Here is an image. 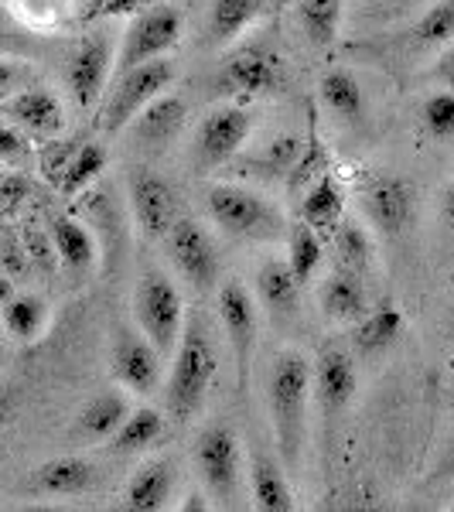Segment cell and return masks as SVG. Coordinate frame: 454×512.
I'll return each instance as SVG.
<instances>
[{"mask_svg": "<svg viewBox=\"0 0 454 512\" xmlns=\"http://www.w3.org/2000/svg\"><path fill=\"white\" fill-rule=\"evenodd\" d=\"M14 297V284H11V277H4L0 274V308H4L7 301Z\"/></svg>", "mask_w": 454, "mask_h": 512, "instance_id": "ee69618b", "label": "cell"}, {"mask_svg": "<svg viewBox=\"0 0 454 512\" xmlns=\"http://www.w3.org/2000/svg\"><path fill=\"white\" fill-rule=\"evenodd\" d=\"M297 158H301V144H297L294 137H280L267 147V164H270V171H277V175L294 171Z\"/></svg>", "mask_w": 454, "mask_h": 512, "instance_id": "f35d334b", "label": "cell"}, {"mask_svg": "<svg viewBox=\"0 0 454 512\" xmlns=\"http://www.w3.org/2000/svg\"><path fill=\"white\" fill-rule=\"evenodd\" d=\"M185 318V301H181L175 280L161 270H147L134 287V325L151 338V345L164 359H171L175 352Z\"/></svg>", "mask_w": 454, "mask_h": 512, "instance_id": "277c9868", "label": "cell"}, {"mask_svg": "<svg viewBox=\"0 0 454 512\" xmlns=\"http://www.w3.org/2000/svg\"><path fill=\"white\" fill-rule=\"evenodd\" d=\"M168 256L178 267V274L195 287V291H212L219 280V253L212 243L209 229L192 216H178L175 226L164 236Z\"/></svg>", "mask_w": 454, "mask_h": 512, "instance_id": "30bf717a", "label": "cell"}, {"mask_svg": "<svg viewBox=\"0 0 454 512\" xmlns=\"http://www.w3.org/2000/svg\"><path fill=\"white\" fill-rule=\"evenodd\" d=\"M219 373V352L212 345L209 332H205L202 318H185L181 338L171 352V373L168 390H164V403L168 414L175 420H192L209 400V390Z\"/></svg>", "mask_w": 454, "mask_h": 512, "instance_id": "7a4b0ae2", "label": "cell"}, {"mask_svg": "<svg viewBox=\"0 0 454 512\" xmlns=\"http://www.w3.org/2000/svg\"><path fill=\"white\" fill-rule=\"evenodd\" d=\"M127 195H130V212H134L140 233L147 239L168 236V229L175 226V219H178L175 188H171L158 171L137 168L127 181Z\"/></svg>", "mask_w": 454, "mask_h": 512, "instance_id": "4fadbf2b", "label": "cell"}, {"mask_svg": "<svg viewBox=\"0 0 454 512\" xmlns=\"http://www.w3.org/2000/svg\"><path fill=\"white\" fill-rule=\"evenodd\" d=\"M311 403V362L301 352H280L267 376V410L274 427V444L287 472H297L308 434Z\"/></svg>", "mask_w": 454, "mask_h": 512, "instance_id": "6da1fadb", "label": "cell"}, {"mask_svg": "<svg viewBox=\"0 0 454 512\" xmlns=\"http://www.w3.org/2000/svg\"><path fill=\"white\" fill-rule=\"evenodd\" d=\"M11 117L21 123V127L35 130V134H59L65 113L62 103L55 99V93L48 89H24L21 96L11 99Z\"/></svg>", "mask_w": 454, "mask_h": 512, "instance_id": "d4e9b609", "label": "cell"}, {"mask_svg": "<svg viewBox=\"0 0 454 512\" xmlns=\"http://www.w3.org/2000/svg\"><path fill=\"white\" fill-rule=\"evenodd\" d=\"M0 21H4V11H0Z\"/></svg>", "mask_w": 454, "mask_h": 512, "instance_id": "f6af8a7d", "label": "cell"}, {"mask_svg": "<svg viewBox=\"0 0 454 512\" xmlns=\"http://www.w3.org/2000/svg\"><path fill=\"white\" fill-rule=\"evenodd\" d=\"M332 250H335L338 270H349V274L362 277L369 267H373L376 243H373V236H369L366 226L342 219V222H338V229L332 233Z\"/></svg>", "mask_w": 454, "mask_h": 512, "instance_id": "f1b7e54d", "label": "cell"}, {"mask_svg": "<svg viewBox=\"0 0 454 512\" xmlns=\"http://www.w3.org/2000/svg\"><path fill=\"white\" fill-rule=\"evenodd\" d=\"M181 31H185V18H181L178 7L158 4V7H147V11L134 14V21L127 24V31H123V38H120V52H117V59H113L110 82L123 76V72L137 69V65L168 55L181 41Z\"/></svg>", "mask_w": 454, "mask_h": 512, "instance_id": "8992f818", "label": "cell"}, {"mask_svg": "<svg viewBox=\"0 0 454 512\" xmlns=\"http://www.w3.org/2000/svg\"><path fill=\"white\" fill-rule=\"evenodd\" d=\"M250 495L260 512H294V489L287 482V468L277 465L270 454L250 458Z\"/></svg>", "mask_w": 454, "mask_h": 512, "instance_id": "44dd1931", "label": "cell"}, {"mask_svg": "<svg viewBox=\"0 0 454 512\" xmlns=\"http://www.w3.org/2000/svg\"><path fill=\"white\" fill-rule=\"evenodd\" d=\"M216 308H219V321L222 332H226L229 345H233L236 355V383L239 393L250 390V376H253V352H257L260 342V304L253 291L239 280H226L216 291Z\"/></svg>", "mask_w": 454, "mask_h": 512, "instance_id": "52a82bcc", "label": "cell"}, {"mask_svg": "<svg viewBox=\"0 0 454 512\" xmlns=\"http://www.w3.org/2000/svg\"><path fill=\"white\" fill-rule=\"evenodd\" d=\"M52 246L69 270H86V267H93V260H96L93 233H89V229L72 216L52 219Z\"/></svg>", "mask_w": 454, "mask_h": 512, "instance_id": "4dcf8cb0", "label": "cell"}, {"mask_svg": "<svg viewBox=\"0 0 454 512\" xmlns=\"http://www.w3.org/2000/svg\"><path fill=\"white\" fill-rule=\"evenodd\" d=\"M130 410L134 407H130L123 386L120 390H106V393L93 396V400L79 410L76 431L72 434H76V441H82V444H103L117 434V427L127 420Z\"/></svg>", "mask_w": 454, "mask_h": 512, "instance_id": "ac0fdd59", "label": "cell"}, {"mask_svg": "<svg viewBox=\"0 0 454 512\" xmlns=\"http://www.w3.org/2000/svg\"><path fill=\"white\" fill-rule=\"evenodd\" d=\"M185 117H188L185 99L161 93L154 103H147L137 113L127 130H134V137L147 147H168L181 134V127H185Z\"/></svg>", "mask_w": 454, "mask_h": 512, "instance_id": "e0dca14e", "label": "cell"}, {"mask_svg": "<svg viewBox=\"0 0 454 512\" xmlns=\"http://www.w3.org/2000/svg\"><path fill=\"white\" fill-rule=\"evenodd\" d=\"M345 219V195L332 175H321L301 202V222H308L318 236H332Z\"/></svg>", "mask_w": 454, "mask_h": 512, "instance_id": "603a6c76", "label": "cell"}, {"mask_svg": "<svg viewBox=\"0 0 454 512\" xmlns=\"http://www.w3.org/2000/svg\"><path fill=\"white\" fill-rule=\"evenodd\" d=\"M175 76V62L168 55H161V59H151L113 79L103 96V113H99V123H103L106 134H123L147 103L168 93Z\"/></svg>", "mask_w": 454, "mask_h": 512, "instance_id": "3957f363", "label": "cell"}, {"mask_svg": "<svg viewBox=\"0 0 454 512\" xmlns=\"http://www.w3.org/2000/svg\"><path fill=\"white\" fill-rule=\"evenodd\" d=\"M222 93L270 96L284 86V59L270 45H243L226 59L219 72Z\"/></svg>", "mask_w": 454, "mask_h": 512, "instance_id": "7c38bea8", "label": "cell"}, {"mask_svg": "<svg viewBox=\"0 0 454 512\" xmlns=\"http://www.w3.org/2000/svg\"><path fill=\"white\" fill-rule=\"evenodd\" d=\"M14 82H18V69H14L11 62H0V99L11 96Z\"/></svg>", "mask_w": 454, "mask_h": 512, "instance_id": "b9f144b4", "label": "cell"}, {"mask_svg": "<svg viewBox=\"0 0 454 512\" xmlns=\"http://www.w3.org/2000/svg\"><path fill=\"white\" fill-rule=\"evenodd\" d=\"M158 4H171V0H89V4L82 7V21L96 24V21H110V18H127V14H140Z\"/></svg>", "mask_w": 454, "mask_h": 512, "instance_id": "74e56055", "label": "cell"}, {"mask_svg": "<svg viewBox=\"0 0 454 512\" xmlns=\"http://www.w3.org/2000/svg\"><path fill=\"white\" fill-rule=\"evenodd\" d=\"M250 134H253V120L243 106L229 103V106L209 110L195 130V168L212 171V168H219V164L233 161L246 147Z\"/></svg>", "mask_w": 454, "mask_h": 512, "instance_id": "9c48e42d", "label": "cell"}, {"mask_svg": "<svg viewBox=\"0 0 454 512\" xmlns=\"http://www.w3.org/2000/svg\"><path fill=\"white\" fill-rule=\"evenodd\" d=\"M431 79L441 82L444 89H454V38L444 45V52H441V59H437V65H434Z\"/></svg>", "mask_w": 454, "mask_h": 512, "instance_id": "ab89813d", "label": "cell"}, {"mask_svg": "<svg viewBox=\"0 0 454 512\" xmlns=\"http://www.w3.org/2000/svg\"><path fill=\"white\" fill-rule=\"evenodd\" d=\"M0 318H4V328L11 332V338H18V342H35L48 325V304L35 294H14L11 301L0 308Z\"/></svg>", "mask_w": 454, "mask_h": 512, "instance_id": "d6a6232c", "label": "cell"}, {"mask_svg": "<svg viewBox=\"0 0 454 512\" xmlns=\"http://www.w3.org/2000/svg\"><path fill=\"white\" fill-rule=\"evenodd\" d=\"M113 379L127 393L151 396L161 383V362L164 355L154 349L151 338L137 325H120L113 338Z\"/></svg>", "mask_w": 454, "mask_h": 512, "instance_id": "8fae6325", "label": "cell"}, {"mask_svg": "<svg viewBox=\"0 0 454 512\" xmlns=\"http://www.w3.org/2000/svg\"><path fill=\"white\" fill-rule=\"evenodd\" d=\"M403 332H407V318H403V311L400 308H369V315L366 318H359L356 321V345H359V352H366V355H379V352H386V349H393L396 342L403 338Z\"/></svg>", "mask_w": 454, "mask_h": 512, "instance_id": "4316f807", "label": "cell"}, {"mask_svg": "<svg viewBox=\"0 0 454 512\" xmlns=\"http://www.w3.org/2000/svg\"><path fill=\"white\" fill-rule=\"evenodd\" d=\"M205 209L222 233L236 239H277L284 233V219L274 205L239 185H212L205 192Z\"/></svg>", "mask_w": 454, "mask_h": 512, "instance_id": "5b68a950", "label": "cell"}, {"mask_svg": "<svg viewBox=\"0 0 454 512\" xmlns=\"http://www.w3.org/2000/svg\"><path fill=\"white\" fill-rule=\"evenodd\" d=\"M451 325H454V318H451Z\"/></svg>", "mask_w": 454, "mask_h": 512, "instance_id": "7dc6e473", "label": "cell"}, {"mask_svg": "<svg viewBox=\"0 0 454 512\" xmlns=\"http://www.w3.org/2000/svg\"><path fill=\"white\" fill-rule=\"evenodd\" d=\"M420 117H424V130L434 140L454 137V89H441V93L427 96Z\"/></svg>", "mask_w": 454, "mask_h": 512, "instance_id": "8d00e7d4", "label": "cell"}, {"mask_svg": "<svg viewBox=\"0 0 454 512\" xmlns=\"http://www.w3.org/2000/svg\"><path fill=\"white\" fill-rule=\"evenodd\" d=\"M113 41L110 38H86L82 45L76 48L69 62V89H72V99L82 113L96 110L103 103L106 89H110V76H113Z\"/></svg>", "mask_w": 454, "mask_h": 512, "instance_id": "9a60e30c", "label": "cell"}, {"mask_svg": "<svg viewBox=\"0 0 454 512\" xmlns=\"http://www.w3.org/2000/svg\"><path fill=\"white\" fill-rule=\"evenodd\" d=\"M96 482V472L82 458H52L35 468V489L41 495H82Z\"/></svg>", "mask_w": 454, "mask_h": 512, "instance_id": "cb8c5ba5", "label": "cell"}, {"mask_svg": "<svg viewBox=\"0 0 454 512\" xmlns=\"http://www.w3.org/2000/svg\"><path fill=\"white\" fill-rule=\"evenodd\" d=\"M321 311H325V318L338 321V325H356L359 318H366L369 294H366L362 277L349 274V270H335V274L321 284Z\"/></svg>", "mask_w": 454, "mask_h": 512, "instance_id": "7402d4cb", "label": "cell"}, {"mask_svg": "<svg viewBox=\"0 0 454 512\" xmlns=\"http://www.w3.org/2000/svg\"><path fill=\"white\" fill-rule=\"evenodd\" d=\"M175 492V472L168 461H147L130 475L123 489V509L130 512H161Z\"/></svg>", "mask_w": 454, "mask_h": 512, "instance_id": "ffe728a7", "label": "cell"}, {"mask_svg": "<svg viewBox=\"0 0 454 512\" xmlns=\"http://www.w3.org/2000/svg\"><path fill=\"white\" fill-rule=\"evenodd\" d=\"M0 181H4V175H0Z\"/></svg>", "mask_w": 454, "mask_h": 512, "instance_id": "bcb514c9", "label": "cell"}, {"mask_svg": "<svg viewBox=\"0 0 454 512\" xmlns=\"http://www.w3.org/2000/svg\"><path fill=\"white\" fill-rule=\"evenodd\" d=\"M106 161H110V154H106L103 144H82L79 151L62 164L59 192L65 198H76L79 192H86V188L106 171Z\"/></svg>", "mask_w": 454, "mask_h": 512, "instance_id": "836d02e7", "label": "cell"}, {"mask_svg": "<svg viewBox=\"0 0 454 512\" xmlns=\"http://www.w3.org/2000/svg\"><path fill=\"white\" fill-rule=\"evenodd\" d=\"M414 35L420 45H427V48L448 45L454 38V0H437L434 7H427V11L420 14Z\"/></svg>", "mask_w": 454, "mask_h": 512, "instance_id": "d590c367", "label": "cell"}, {"mask_svg": "<svg viewBox=\"0 0 454 512\" xmlns=\"http://www.w3.org/2000/svg\"><path fill=\"white\" fill-rule=\"evenodd\" d=\"M297 297H301V284L287 260H267L257 270V304L267 318L287 321L297 311Z\"/></svg>", "mask_w": 454, "mask_h": 512, "instance_id": "d6986e66", "label": "cell"}, {"mask_svg": "<svg viewBox=\"0 0 454 512\" xmlns=\"http://www.w3.org/2000/svg\"><path fill=\"white\" fill-rule=\"evenodd\" d=\"M441 216L448 226H454V185H448V192H444V198H441Z\"/></svg>", "mask_w": 454, "mask_h": 512, "instance_id": "7bdbcfd3", "label": "cell"}, {"mask_svg": "<svg viewBox=\"0 0 454 512\" xmlns=\"http://www.w3.org/2000/svg\"><path fill=\"white\" fill-rule=\"evenodd\" d=\"M164 437V414H158L154 407H137L130 410L127 420L117 427V434L110 437V451L113 454H137L154 448Z\"/></svg>", "mask_w": 454, "mask_h": 512, "instance_id": "83f0119b", "label": "cell"}, {"mask_svg": "<svg viewBox=\"0 0 454 512\" xmlns=\"http://www.w3.org/2000/svg\"><path fill=\"white\" fill-rule=\"evenodd\" d=\"M321 260H325V246H321V236L308 226V222L294 226L291 246H287V263H291L297 284H301V287L311 284V277L318 274Z\"/></svg>", "mask_w": 454, "mask_h": 512, "instance_id": "e575fe53", "label": "cell"}, {"mask_svg": "<svg viewBox=\"0 0 454 512\" xmlns=\"http://www.w3.org/2000/svg\"><path fill=\"white\" fill-rule=\"evenodd\" d=\"M356 390H359V373L352 355L338 349V345L321 349L315 366H311V393H315L325 420L345 414L352 407V400H356Z\"/></svg>", "mask_w": 454, "mask_h": 512, "instance_id": "5bb4252c", "label": "cell"}, {"mask_svg": "<svg viewBox=\"0 0 454 512\" xmlns=\"http://www.w3.org/2000/svg\"><path fill=\"white\" fill-rule=\"evenodd\" d=\"M342 14H345V0H297V21H301L311 45L318 48H328L338 41Z\"/></svg>", "mask_w": 454, "mask_h": 512, "instance_id": "1f68e13d", "label": "cell"}, {"mask_svg": "<svg viewBox=\"0 0 454 512\" xmlns=\"http://www.w3.org/2000/svg\"><path fill=\"white\" fill-rule=\"evenodd\" d=\"M318 93H321V103H325L338 120L359 123L366 117V93H362V82L352 76L349 69L325 72Z\"/></svg>", "mask_w": 454, "mask_h": 512, "instance_id": "484cf974", "label": "cell"}, {"mask_svg": "<svg viewBox=\"0 0 454 512\" xmlns=\"http://www.w3.org/2000/svg\"><path fill=\"white\" fill-rule=\"evenodd\" d=\"M260 11H263V0H212L209 38L216 45H233L260 18Z\"/></svg>", "mask_w": 454, "mask_h": 512, "instance_id": "f546056e", "label": "cell"}, {"mask_svg": "<svg viewBox=\"0 0 454 512\" xmlns=\"http://www.w3.org/2000/svg\"><path fill=\"white\" fill-rule=\"evenodd\" d=\"M192 458H195V472L212 499L233 502L239 478H243V448H239V437L233 434V427L226 424L205 427L195 441Z\"/></svg>", "mask_w": 454, "mask_h": 512, "instance_id": "ba28073f", "label": "cell"}, {"mask_svg": "<svg viewBox=\"0 0 454 512\" xmlns=\"http://www.w3.org/2000/svg\"><path fill=\"white\" fill-rule=\"evenodd\" d=\"M414 185L407 178L379 175L362 188V212L379 233H400L414 219Z\"/></svg>", "mask_w": 454, "mask_h": 512, "instance_id": "2e32d148", "label": "cell"}, {"mask_svg": "<svg viewBox=\"0 0 454 512\" xmlns=\"http://www.w3.org/2000/svg\"><path fill=\"white\" fill-rule=\"evenodd\" d=\"M24 154V137L18 130H0V161H18Z\"/></svg>", "mask_w": 454, "mask_h": 512, "instance_id": "60d3db41", "label": "cell"}]
</instances>
